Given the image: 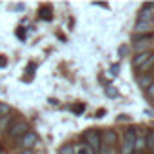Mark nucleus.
<instances>
[{"label":"nucleus","mask_w":154,"mask_h":154,"mask_svg":"<svg viewBox=\"0 0 154 154\" xmlns=\"http://www.w3.org/2000/svg\"><path fill=\"white\" fill-rule=\"evenodd\" d=\"M29 131H31V129H29V123H27L26 120H18V122H15L13 125H9L8 136L13 138V140H18V138H22L24 134H27Z\"/></svg>","instance_id":"nucleus-1"},{"label":"nucleus","mask_w":154,"mask_h":154,"mask_svg":"<svg viewBox=\"0 0 154 154\" xmlns=\"http://www.w3.org/2000/svg\"><path fill=\"white\" fill-rule=\"evenodd\" d=\"M11 114V107L8 103H0V116H8Z\"/></svg>","instance_id":"nucleus-16"},{"label":"nucleus","mask_w":154,"mask_h":154,"mask_svg":"<svg viewBox=\"0 0 154 154\" xmlns=\"http://www.w3.org/2000/svg\"><path fill=\"white\" fill-rule=\"evenodd\" d=\"M36 141H38V136H36V132L29 131L27 134H24L22 138H18V140H17V145H18L22 150H31V147H33Z\"/></svg>","instance_id":"nucleus-4"},{"label":"nucleus","mask_w":154,"mask_h":154,"mask_svg":"<svg viewBox=\"0 0 154 154\" xmlns=\"http://www.w3.org/2000/svg\"><path fill=\"white\" fill-rule=\"evenodd\" d=\"M76 154H94L91 147L87 145H82V147H76Z\"/></svg>","instance_id":"nucleus-15"},{"label":"nucleus","mask_w":154,"mask_h":154,"mask_svg":"<svg viewBox=\"0 0 154 154\" xmlns=\"http://www.w3.org/2000/svg\"><path fill=\"white\" fill-rule=\"evenodd\" d=\"M134 141H136V134L132 129H127L123 132V141H122V154H132L134 152Z\"/></svg>","instance_id":"nucleus-2"},{"label":"nucleus","mask_w":154,"mask_h":154,"mask_svg":"<svg viewBox=\"0 0 154 154\" xmlns=\"http://www.w3.org/2000/svg\"><path fill=\"white\" fill-rule=\"evenodd\" d=\"M11 120H13V116H11V114H8V116H0V132H4V131H8V129H9Z\"/></svg>","instance_id":"nucleus-11"},{"label":"nucleus","mask_w":154,"mask_h":154,"mask_svg":"<svg viewBox=\"0 0 154 154\" xmlns=\"http://www.w3.org/2000/svg\"><path fill=\"white\" fill-rule=\"evenodd\" d=\"M152 65H154V53H152V56H150V58H149V60H147V62H145L140 69H138V71H140V72H145V71H149Z\"/></svg>","instance_id":"nucleus-13"},{"label":"nucleus","mask_w":154,"mask_h":154,"mask_svg":"<svg viewBox=\"0 0 154 154\" xmlns=\"http://www.w3.org/2000/svg\"><path fill=\"white\" fill-rule=\"evenodd\" d=\"M132 31L136 35H150L154 31V22H141V20H138Z\"/></svg>","instance_id":"nucleus-6"},{"label":"nucleus","mask_w":154,"mask_h":154,"mask_svg":"<svg viewBox=\"0 0 154 154\" xmlns=\"http://www.w3.org/2000/svg\"><path fill=\"white\" fill-rule=\"evenodd\" d=\"M149 47H150L149 40H138V42H132V49H134V53H136V54L147 53V51H149Z\"/></svg>","instance_id":"nucleus-8"},{"label":"nucleus","mask_w":154,"mask_h":154,"mask_svg":"<svg viewBox=\"0 0 154 154\" xmlns=\"http://www.w3.org/2000/svg\"><path fill=\"white\" fill-rule=\"evenodd\" d=\"M60 154H76V147H74V145H65V147L60 150Z\"/></svg>","instance_id":"nucleus-17"},{"label":"nucleus","mask_w":154,"mask_h":154,"mask_svg":"<svg viewBox=\"0 0 154 154\" xmlns=\"http://www.w3.org/2000/svg\"><path fill=\"white\" fill-rule=\"evenodd\" d=\"M100 154H112V149H111V147H103V145H102Z\"/></svg>","instance_id":"nucleus-19"},{"label":"nucleus","mask_w":154,"mask_h":154,"mask_svg":"<svg viewBox=\"0 0 154 154\" xmlns=\"http://www.w3.org/2000/svg\"><path fill=\"white\" fill-rule=\"evenodd\" d=\"M150 56H152V53H149V51H147V53H141V54H136V56L132 58V67L140 69V67H141L149 58H150Z\"/></svg>","instance_id":"nucleus-9"},{"label":"nucleus","mask_w":154,"mask_h":154,"mask_svg":"<svg viewBox=\"0 0 154 154\" xmlns=\"http://www.w3.org/2000/svg\"><path fill=\"white\" fill-rule=\"evenodd\" d=\"M152 9H154V4H145L143 9H141V13H140V18L138 20H141V22H154Z\"/></svg>","instance_id":"nucleus-7"},{"label":"nucleus","mask_w":154,"mask_h":154,"mask_svg":"<svg viewBox=\"0 0 154 154\" xmlns=\"http://www.w3.org/2000/svg\"><path fill=\"white\" fill-rule=\"evenodd\" d=\"M17 154H33V150H20V152H17Z\"/></svg>","instance_id":"nucleus-23"},{"label":"nucleus","mask_w":154,"mask_h":154,"mask_svg":"<svg viewBox=\"0 0 154 154\" xmlns=\"http://www.w3.org/2000/svg\"><path fill=\"white\" fill-rule=\"evenodd\" d=\"M143 149H145V138L140 136V138H136V141H134V150L140 152V150H143Z\"/></svg>","instance_id":"nucleus-14"},{"label":"nucleus","mask_w":154,"mask_h":154,"mask_svg":"<svg viewBox=\"0 0 154 154\" xmlns=\"http://www.w3.org/2000/svg\"><path fill=\"white\" fill-rule=\"evenodd\" d=\"M107 96H116V89L109 87V89H107Z\"/></svg>","instance_id":"nucleus-21"},{"label":"nucleus","mask_w":154,"mask_h":154,"mask_svg":"<svg viewBox=\"0 0 154 154\" xmlns=\"http://www.w3.org/2000/svg\"><path fill=\"white\" fill-rule=\"evenodd\" d=\"M100 140H102L103 147H111L112 149V145L118 141V134L114 131H111V129H105L103 132H100Z\"/></svg>","instance_id":"nucleus-5"},{"label":"nucleus","mask_w":154,"mask_h":154,"mask_svg":"<svg viewBox=\"0 0 154 154\" xmlns=\"http://www.w3.org/2000/svg\"><path fill=\"white\" fill-rule=\"evenodd\" d=\"M147 94H149L150 98H154V84H152L150 87H147Z\"/></svg>","instance_id":"nucleus-20"},{"label":"nucleus","mask_w":154,"mask_h":154,"mask_svg":"<svg viewBox=\"0 0 154 154\" xmlns=\"http://www.w3.org/2000/svg\"><path fill=\"white\" fill-rule=\"evenodd\" d=\"M6 63H8V60H6V58H4V56H0V65H2V67H4V65H6Z\"/></svg>","instance_id":"nucleus-22"},{"label":"nucleus","mask_w":154,"mask_h":154,"mask_svg":"<svg viewBox=\"0 0 154 154\" xmlns=\"http://www.w3.org/2000/svg\"><path fill=\"white\" fill-rule=\"evenodd\" d=\"M85 140H87V147H91V149H93V152H94V154H98V152H100V149H102L100 132H98V131H94V129H91V131H87V132H85Z\"/></svg>","instance_id":"nucleus-3"},{"label":"nucleus","mask_w":154,"mask_h":154,"mask_svg":"<svg viewBox=\"0 0 154 154\" xmlns=\"http://www.w3.org/2000/svg\"><path fill=\"white\" fill-rule=\"evenodd\" d=\"M138 84H140V87H150L152 84H154V78L150 74H141V76H138Z\"/></svg>","instance_id":"nucleus-10"},{"label":"nucleus","mask_w":154,"mask_h":154,"mask_svg":"<svg viewBox=\"0 0 154 154\" xmlns=\"http://www.w3.org/2000/svg\"><path fill=\"white\" fill-rule=\"evenodd\" d=\"M40 13H42L40 17H42L44 20H51V18H53V17H51V11H49V8H47V9H44V8H42V11H40Z\"/></svg>","instance_id":"nucleus-18"},{"label":"nucleus","mask_w":154,"mask_h":154,"mask_svg":"<svg viewBox=\"0 0 154 154\" xmlns=\"http://www.w3.org/2000/svg\"><path fill=\"white\" fill-rule=\"evenodd\" d=\"M145 149H149L150 152H154V131H150L145 136Z\"/></svg>","instance_id":"nucleus-12"}]
</instances>
